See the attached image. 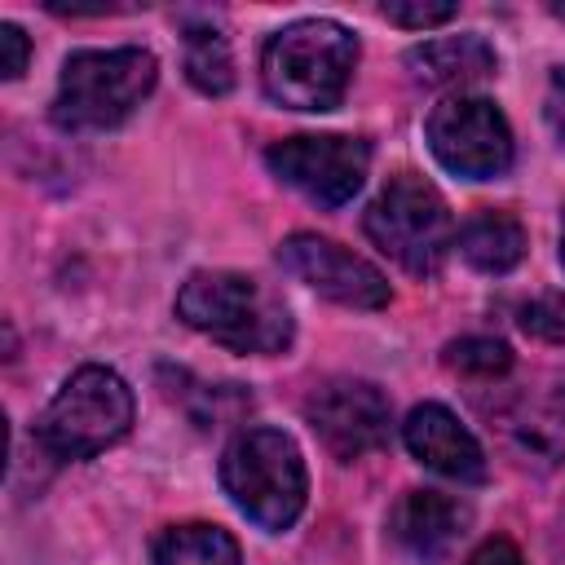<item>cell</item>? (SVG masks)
<instances>
[{"mask_svg": "<svg viewBox=\"0 0 565 565\" xmlns=\"http://www.w3.org/2000/svg\"><path fill=\"white\" fill-rule=\"evenodd\" d=\"M177 318L234 353H282L296 335L287 300L234 269L190 274L177 291Z\"/></svg>", "mask_w": 565, "mask_h": 565, "instance_id": "1", "label": "cell"}, {"mask_svg": "<svg viewBox=\"0 0 565 565\" xmlns=\"http://www.w3.org/2000/svg\"><path fill=\"white\" fill-rule=\"evenodd\" d=\"M358 66V35L331 18H300L260 53L265 93L291 110H335Z\"/></svg>", "mask_w": 565, "mask_h": 565, "instance_id": "2", "label": "cell"}, {"mask_svg": "<svg viewBox=\"0 0 565 565\" xmlns=\"http://www.w3.org/2000/svg\"><path fill=\"white\" fill-rule=\"evenodd\" d=\"M221 486L260 530H287L305 512L309 477L300 446L282 428H243L221 455Z\"/></svg>", "mask_w": 565, "mask_h": 565, "instance_id": "3", "label": "cell"}, {"mask_svg": "<svg viewBox=\"0 0 565 565\" xmlns=\"http://www.w3.org/2000/svg\"><path fill=\"white\" fill-rule=\"evenodd\" d=\"M159 62L146 49H84L62 62L53 119L71 132L124 124L154 88Z\"/></svg>", "mask_w": 565, "mask_h": 565, "instance_id": "4", "label": "cell"}, {"mask_svg": "<svg viewBox=\"0 0 565 565\" xmlns=\"http://www.w3.org/2000/svg\"><path fill=\"white\" fill-rule=\"evenodd\" d=\"M132 428V388L110 366H79L40 415V446L53 459H93Z\"/></svg>", "mask_w": 565, "mask_h": 565, "instance_id": "5", "label": "cell"}, {"mask_svg": "<svg viewBox=\"0 0 565 565\" xmlns=\"http://www.w3.org/2000/svg\"><path fill=\"white\" fill-rule=\"evenodd\" d=\"M362 225H366V238L415 278L437 274L455 243V221L446 199L415 172H397L375 194Z\"/></svg>", "mask_w": 565, "mask_h": 565, "instance_id": "6", "label": "cell"}, {"mask_svg": "<svg viewBox=\"0 0 565 565\" xmlns=\"http://www.w3.org/2000/svg\"><path fill=\"white\" fill-rule=\"evenodd\" d=\"M437 163L468 181H494L512 168V128L490 97H446L428 115Z\"/></svg>", "mask_w": 565, "mask_h": 565, "instance_id": "7", "label": "cell"}, {"mask_svg": "<svg viewBox=\"0 0 565 565\" xmlns=\"http://www.w3.org/2000/svg\"><path fill=\"white\" fill-rule=\"evenodd\" d=\"M265 163L278 181L300 190L309 203L340 207L362 190L366 168H371V146L362 137H340V132L287 137L265 150Z\"/></svg>", "mask_w": 565, "mask_h": 565, "instance_id": "8", "label": "cell"}, {"mask_svg": "<svg viewBox=\"0 0 565 565\" xmlns=\"http://www.w3.org/2000/svg\"><path fill=\"white\" fill-rule=\"evenodd\" d=\"M305 419L335 459H362L388 441V397L371 380H327L309 393Z\"/></svg>", "mask_w": 565, "mask_h": 565, "instance_id": "9", "label": "cell"}, {"mask_svg": "<svg viewBox=\"0 0 565 565\" xmlns=\"http://www.w3.org/2000/svg\"><path fill=\"white\" fill-rule=\"evenodd\" d=\"M278 265L291 278H300L305 287H313L318 296L349 305V309H384L393 296L384 274L371 260L353 256L349 247H340L322 234H291L278 247Z\"/></svg>", "mask_w": 565, "mask_h": 565, "instance_id": "10", "label": "cell"}, {"mask_svg": "<svg viewBox=\"0 0 565 565\" xmlns=\"http://www.w3.org/2000/svg\"><path fill=\"white\" fill-rule=\"evenodd\" d=\"M468 525H472V508L441 490H406L388 521L402 552L415 556L419 565L446 561L455 552V543L468 534Z\"/></svg>", "mask_w": 565, "mask_h": 565, "instance_id": "11", "label": "cell"}, {"mask_svg": "<svg viewBox=\"0 0 565 565\" xmlns=\"http://www.w3.org/2000/svg\"><path fill=\"white\" fill-rule=\"evenodd\" d=\"M402 437H406V450L424 468H433L450 481H486V455H481L477 437L441 402L415 406L402 424Z\"/></svg>", "mask_w": 565, "mask_h": 565, "instance_id": "12", "label": "cell"}, {"mask_svg": "<svg viewBox=\"0 0 565 565\" xmlns=\"http://www.w3.org/2000/svg\"><path fill=\"white\" fill-rule=\"evenodd\" d=\"M406 66L419 84L433 88H463L477 84L486 75H494L499 57L481 35H441V40H424L406 53Z\"/></svg>", "mask_w": 565, "mask_h": 565, "instance_id": "13", "label": "cell"}, {"mask_svg": "<svg viewBox=\"0 0 565 565\" xmlns=\"http://www.w3.org/2000/svg\"><path fill=\"white\" fill-rule=\"evenodd\" d=\"M459 256L481 274H508L525 256V230L512 212L486 207L459 230Z\"/></svg>", "mask_w": 565, "mask_h": 565, "instance_id": "14", "label": "cell"}, {"mask_svg": "<svg viewBox=\"0 0 565 565\" xmlns=\"http://www.w3.org/2000/svg\"><path fill=\"white\" fill-rule=\"evenodd\" d=\"M154 565H243V552L230 530L207 525V521H185L159 530L150 547Z\"/></svg>", "mask_w": 565, "mask_h": 565, "instance_id": "15", "label": "cell"}, {"mask_svg": "<svg viewBox=\"0 0 565 565\" xmlns=\"http://www.w3.org/2000/svg\"><path fill=\"white\" fill-rule=\"evenodd\" d=\"M185 75L207 97H225L234 88V57H230V40L221 26L185 22Z\"/></svg>", "mask_w": 565, "mask_h": 565, "instance_id": "16", "label": "cell"}, {"mask_svg": "<svg viewBox=\"0 0 565 565\" xmlns=\"http://www.w3.org/2000/svg\"><path fill=\"white\" fill-rule=\"evenodd\" d=\"M446 366L459 375H477V380H494L512 366V349L494 335H463L446 344Z\"/></svg>", "mask_w": 565, "mask_h": 565, "instance_id": "17", "label": "cell"}, {"mask_svg": "<svg viewBox=\"0 0 565 565\" xmlns=\"http://www.w3.org/2000/svg\"><path fill=\"white\" fill-rule=\"evenodd\" d=\"M521 331L547 344H565V296L561 291H543L530 305H521Z\"/></svg>", "mask_w": 565, "mask_h": 565, "instance_id": "18", "label": "cell"}, {"mask_svg": "<svg viewBox=\"0 0 565 565\" xmlns=\"http://www.w3.org/2000/svg\"><path fill=\"white\" fill-rule=\"evenodd\" d=\"M380 13H384L388 22H397V26L424 31V26L450 22V18H455V4H450V0H388V4H380Z\"/></svg>", "mask_w": 565, "mask_h": 565, "instance_id": "19", "label": "cell"}, {"mask_svg": "<svg viewBox=\"0 0 565 565\" xmlns=\"http://www.w3.org/2000/svg\"><path fill=\"white\" fill-rule=\"evenodd\" d=\"M26 57H31V40L22 35V26L0 22V75L4 79H18L26 71Z\"/></svg>", "mask_w": 565, "mask_h": 565, "instance_id": "20", "label": "cell"}, {"mask_svg": "<svg viewBox=\"0 0 565 565\" xmlns=\"http://www.w3.org/2000/svg\"><path fill=\"white\" fill-rule=\"evenodd\" d=\"M468 565H525V561H521V552H516L508 539H490V543H481V547L468 556Z\"/></svg>", "mask_w": 565, "mask_h": 565, "instance_id": "21", "label": "cell"}, {"mask_svg": "<svg viewBox=\"0 0 565 565\" xmlns=\"http://www.w3.org/2000/svg\"><path fill=\"white\" fill-rule=\"evenodd\" d=\"M547 124L556 132H565V66H556L552 84H547Z\"/></svg>", "mask_w": 565, "mask_h": 565, "instance_id": "22", "label": "cell"}, {"mask_svg": "<svg viewBox=\"0 0 565 565\" xmlns=\"http://www.w3.org/2000/svg\"><path fill=\"white\" fill-rule=\"evenodd\" d=\"M552 13H556V18H561V22H565V4H552Z\"/></svg>", "mask_w": 565, "mask_h": 565, "instance_id": "23", "label": "cell"}, {"mask_svg": "<svg viewBox=\"0 0 565 565\" xmlns=\"http://www.w3.org/2000/svg\"><path fill=\"white\" fill-rule=\"evenodd\" d=\"M561 260H565V221H561Z\"/></svg>", "mask_w": 565, "mask_h": 565, "instance_id": "24", "label": "cell"}]
</instances>
